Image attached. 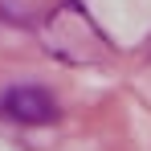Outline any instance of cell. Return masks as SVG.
<instances>
[{"instance_id":"6da1fadb","label":"cell","mask_w":151,"mask_h":151,"mask_svg":"<svg viewBox=\"0 0 151 151\" xmlns=\"http://www.w3.org/2000/svg\"><path fill=\"white\" fill-rule=\"evenodd\" d=\"M0 110L8 114V119H17V123H53L57 119V102L45 94V90H37V86H21V90H8L4 102H0Z\"/></svg>"}]
</instances>
